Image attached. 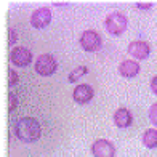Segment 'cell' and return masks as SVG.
Wrapping results in <instances>:
<instances>
[{
    "label": "cell",
    "instance_id": "1",
    "mask_svg": "<svg viewBox=\"0 0 157 157\" xmlns=\"http://www.w3.org/2000/svg\"><path fill=\"white\" fill-rule=\"evenodd\" d=\"M15 136L23 143H35L42 136V125L35 117H21L15 122Z\"/></svg>",
    "mask_w": 157,
    "mask_h": 157
},
{
    "label": "cell",
    "instance_id": "2",
    "mask_svg": "<svg viewBox=\"0 0 157 157\" xmlns=\"http://www.w3.org/2000/svg\"><path fill=\"white\" fill-rule=\"evenodd\" d=\"M104 27L111 35H122L128 27V19L122 11H112L106 16Z\"/></svg>",
    "mask_w": 157,
    "mask_h": 157
},
{
    "label": "cell",
    "instance_id": "3",
    "mask_svg": "<svg viewBox=\"0 0 157 157\" xmlns=\"http://www.w3.org/2000/svg\"><path fill=\"white\" fill-rule=\"evenodd\" d=\"M34 69L35 72L42 77H50L53 75L56 71H58V61L53 55L50 53H44L40 55L37 59H35V64H34Z\"/></svg>",
    "mask_w": 157,
    "mask_h": 157
},
{
    "label": "cell",
    "instance_id": "4",
    "mask_svg": "<svg viewBox=\"0 0 157 157\" xmlns=\"http://www.w3.org/2000/svg\"><path fill=\"white\" fill-rule=\"evenodd\" d=\"M78 44H80V47L85 50V52L95 53V52H99V50L103 48V39L96 31L88 29V31L82 32L80 39H78Z\"/></svg>",
    "mask_w": 157,
    "mask_h": 157
},
{
    "label": "cell",
    "instance_id": "5",
    "mask_svg": "<svg viewBox=\"0 0 157 157\" xmlns=\"http://www.w3.org/2000/svg\"><path fill=\"white\" fill-rule=\"evenodd\" d=\"M32 52L26 47H13L10 52V61L16 67H27L32 63Z\"/></svg>",
    "mask_w": 157,
    "mask_h": 157
},
{
    "label": "cell",
    "instance_id": "6",
    "mask_svg": "<svg viewBox=\"0 0 157 157\" xmlns=\"http://www.w3.org/2000/svg\"><path fill=\"white\" fill-rule=\"evenodd\" d=\"M91 154L93 157H116V146L111 140L98 138L91 144Z\"/></svg>",
    "mask_w": 157,
    "mask_h": 157
},
{
    "label": "cell",
    "instance_id": "7",
    "mask_svg": "<svg viewBox=\"0 0 157 157\" xmlns=\"http://www.w3.org/2000/svg\"><path fill=\"white\" fill-rule=\"evenodd\" d=\"M72 98L77 104H88L95 98V88L90 83H77L72 90Z\"/></svg>",
    "mask_w": 157,
    "mask_h": 157
},
{
    "label": "cell",
    "instance_id": "8",
    "mask_svg": "<svg viewBox=\"0 0 157 157\" xmlns=\"http://www.w3.org/2000/svg\"><path fill=\"white\" fill-rule=\"evenodd\" d=\"M52 23V10L48 6H40L31 15V26L34 29H45Z\"/></svg>",
    "mask_w": 157,
    "mask_h": 157
},
{
    "label": "cell",
    "instance_id": "9",
    "mask_svg": "<svg viewBox=\"0 0 157 157\" xmlns=\"http://www.w3.org/2000/svg\"><path fill=\"white\" fill-rule=\"evenodd\" d=\"M128 55L135 59H146L151 55V45L144 40H133L128 45Z\"/></svg>",
    "mask_w": 157,
    "mask_h": 157
},
{
    "label": "cell",
    "instance_id": "10",
    "mask_svg": "<svg viewBox=\"0 0 157 157\" xmlns=\"http://www.w3.org/2000/svg\"><path fill=\"white\" fill-rule=\"evenodd\" d=\"M141 66L136 59H124L119 64V74L125 78H133L140 74Z\"/></svg>",
    "mask_w": 157,
    "mask_h": 157
},
{
    "label": "cell",
    "instance_id": "11",
    "mask_svg": "<svg viewBox=\"0 0 157 157\" xmlns=\"http://www.w3.org/2000/svg\"><path fill=\"white\" fill-rule=\"evenodd\" d=\"M114 124L119 128H128L133 124V114L130 109L127 108H119L116 112H114Z\"/></svg>",
    "mask_w": 157,
    "mask_h": 157
},
{
    "label": "cell",
    "instance_id": "12",
    "mask_svg": "<svg viewBox=\"0 0 157 157\" xmlns=\"http://www.w3.org/2000/svg\"><path fill=\"white\" fill-rule=\"evenodd\" d=\"M141 141H143V144H144V147L155 149L157 147V130L155 128H147V130L143 133Z\"/></svg>",
    "mask_w": 157,
    "mask_h": 157
},
{
    "label": "cell",
    "instance_id": "13",
    "mask_svg": "<svg viewBox=\"0 0 157 157\" xmlns=\"http://www.w3.org/2000/svg\"><path fill=\"white\" fill-rule=\"evenodd\" d=\"M87 72H88V67H87V66H78V67H75L72 72L69 74L67 80H69L71 83H75V82H78V78H80L82 75H85Z\"/></svg>",
    "mask_w": 157,
    "mask_h": 157
},
{
    "label": "cell",
    "instance_id": "14",
    "mask_svg": "<svg viewBox=\"0 0 157 157\" xmlns=\"http://www.w3.org/2000/svg\"><path fill=\"white\" fill-rule=\"evenodd\" d=\"M147 117H149V122H151L154 127H157V103H154L151 108H149Z\"/></svg>",
    "mask_w": 157,
    "mask_h": 157
},
{
    "label": "cell",
    "instance_id": "15",
    "mask_svg": "<svg viewBox=\"0 0 157 157\" xmlns=\"http://www.w3.org/2000/svg\"><path fill=\"white\" fill-rule=\"evenodd\" d=\"M19 82V75H18V72L15 69H8V85L10 87H15V85Z\"/></svg>",
    "mask_w": 157,
    "mask_h": 157
},
{
    "label": "cell",
    "instance_id": "16",
    "mask_svg": "<svg viewBox=\"0 0 157 157\" xmlns=\"http://www.w3.org/2000/svg\"><path fill=\"white\" fill-rule=\"evenodd\" d=\"M8 34H10V39H8V45H10V47H13V45L16 44V40H18V32H16V29H13V27H10Z\"/></svg>",
    "mask_w": 157,
    "mask_h": 157
},
{
    "label": "cell",
    "instance_id": "17",
    "mask_svg": "<svg viewBox=\"0 0 157 157\" xmlns=\"http://www.w3.org/2000/svg\"><path fill=\"white\" fill-rule=\"evenodd\" d=\"M18 104H19L18 96H16V95H13V93H10V111H15Z\"/></svg>",
    "mask_w": 157,
    "mask_h": 157
},
{
    "label": "cell",
    "instance_id": "18",
    "mask_svg": "<svg viewBox=\"0 0 157 157\" xmlns=\"http://www.w3.org/2000/svg\"><path fill=\"white\" fill-rule=\"evenodd\" d=\"M136 6L140 10H151L152 8V2H136Z\"/></svg>",
    "mask_w": 157,
    "mask_h": 157
},
{
    "label": "cell",
    "instance_id": "19",
    "mask_svg": "<svg viewBox=\"0 0 157 157\" xmlns=\"http://www.w3.org/2000/svg\"><path fill=\"white\" fill-rule=\"evenodd\" d=\"M151 90H152V93L157 96V75H154L151 78Z\"/></svg>",
    "mask_w": 157,
    "mask_h": 157
}]
</instances>
